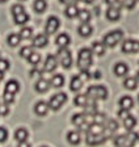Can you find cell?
<instances>
[{
    "label": "cell",
    "instance_id": "cell-9",
    "mask_svg": "<svg viewBox=\"0 0 139 147\" xmlns=\"http://www.w3.org/2000/svg\"><path fill=\"white\" fill-rule=\"evenodd\" d=\"M60 26V21L59 18L55 16H50L46 21V26H45V33L49 36V34H54Z\"/></svg>",
    "mask_w": 139,
    "mask_h": 147
},
{
    "label": "cell",
    "instance_id": "cell-45",
    "mask_svg": "<svg viewBox=\"0 0 139 147\" xmlns=\"http://www.w3.org/2000/svg\"><path fill=\"white\" fill-rule=\"evenodd\" d=\"M17 147H30V144H29L28 142L25 141V142H20L19 146H17Z\"/></svg>",
    "mask_w": 139,
    "mask_h": 147
},
{
    "label": "cell",
    "instance_id": "cell-11",
    "mask_svg": "<svg viewBox=\"0 0 139 147\" xmlns=\"http://www.w3.org/2000/svg\"><path fill=\"white\" fill-rule=\"evenodd\" d=\"M56 66H58V59H56V57L53 54H49L46 57L45 63H43V70L46 71V72H53L56 68Z\"/></svg>",
    "mask_w": 139,
    "mask_h": 147
},
{
    "label": "cell",
    "instance_id": "cell-17",
    "mask_svg": "<svg viewBox=\"0 0 139 147\" xmlns=\"http://www.w3.org/2000/svg\"><path fill=\"white\" fill-rule=\"evenodd\" d=\"M36 91L40 92V93H43V92H47L49 91V88L51 86H50V82L46 79H43V78H41L40 80H37V83H36Z\"/></svg>",
    "mask_w": 139,
    "mask_h": 147
},
{
    "label": "cell",
    "instance_id": "cell-37",
    "mask_svg": "<svg viewBox=\"0 0 139 147\" xmlns=\"http://www.w3.org/2000/svg\"><path fill=\"white\" fill-rule=\"evenodd\" d=\"M3 100H4V104L9 105V104H12L13 101H15V95H12V93H8V92H4Z\"/></svg>",
    "mask_w": 139,
    "mask_h": 147
},
{
    "label": "cell",
    "instance_id": "cell-26",
    "mask_svg": "<svg viewBox=\"0 0 139 147\" xmlns=\"http://www.w3.org/2000/svg\"><path fill=\"white\" fill-rule=\"evenodd\" d=\"M92 26H91L88 22L87 24H81L80 26L77 28V33L80 34L81 37H89L91 34H92Z\"/></svg>",
    "mask_w": 139,
    "mask_h": 147
},
{
    "label": "cell",
    "instance_id": "cell-44",
    "mask_svg": "<svg viewBox=\"0 0 139 147\" xmlns=\"http://www.w3.org/2000/svg\"><path fill=\"white\" fill-rule=\"evenodd\" d=\"M62 4H67V5H71V4H75L76 0H59Z\"/></svg>",
    "mask_w": 139,
    "mask_h": 147
},
{
    "label": "cell",
    "instance_id": "cell-4",
    "mask_svg": "<svg viewBox=\"0 0 139 147\" xmlns=\"http://www.w3.org/2000/svg\"><path fill=\"white\" fill-rule=\"evenodd\" d=\"M12 16L17 25H25L29 21V15L25 12L24 7L21 4H15L12 7Z\"/></svg>",
    "mask_w": 139,
    "mask_h": 147
},
{
    "label": "cell",
    "instance_id": "cell-8",
    "mask_svg": "<svg viewBox=\"0 0 139 147\" xmlns=\"http://www.w3.org/2000/svg\"><path fill=\"white\" fill-rule=\"evenodd\" d=\"M110 134L104 133V134H85V143L88 146H99V144L105 143Z\"/></svg>",
    "mask_w": 139,
    "mask_h": 147
},
{
    "label": "cell",
    "instance_id": "cell-27",
    "mask_svg": "<svg viewBox=\"0 0 139 147\" xmlns=\"http://www.w3.org/2000/svg\"><path fill=\"white\" fill-rule=\"evenodd\" d=\"M79 11H80V9L77 8L76 4H71V5H67V8H66V11H64V15L67 16L68 18H74L79 15Z\"/></svg>",
    "mask_w": 139,
    "mask_h": 147
},
{
    "label": "cell",
    "instance_id": "cell-21",
    "mask_svg": "<svg viewBox=\"0 0 139 147\" xmlns=\"http://www.w3.org/2000/svg\"><path fill=\"white\" fill-rule=\"evenodd\" d=\"M121 17V9L114 8V7H109L106 11V18L109 21H117Z\"/></svg>",
    "mask_w": 139,
    "mask_h": 147
},
{
    "label": "cell",
    "instance_id": "cell-7",
    "mask_svg": "<svg viewBox=\"0 0 139 147\" xmlns=\"http://www.w3.org/2000/svg\"><path fill=\"white\" fill-rule=\"evenodd\" d=\"M66 101H67V95H66L64 92H59V93H55V95H53L50 97L47 104H49L50 109L58 110L63 107V104H64Z\"/></svg>",
    "mask_w": 139,
    "mask_h": 147
},
{
    "label": "cell",
    "instance_id": "cell-18",
    "mask_svg": "<svg viewBox=\"0 0 139 147\" xmlns=\"http://www.w3.org/2000/svg\"><path fill=\"white\" fill-rule=\"evenodd\" d=\"M20 89V84L17 80H9L5 84V88H4V92H8V93H12V95H16Z\"/></svg>",
    "mask_w": 139,
    "mask_h": 147
},
{
    "label": "cell",
    "instance_id": "cell-16",
    "mask_svg": "<svg viewBox=\"0 0 139 147\" xmlns=\"http://www.w3.org/2000/svg\"><path fill=\"white\" fill-rule=\"evenodd\" d=\"M49 109H50L49 104L45 102V101H38L37 104H36V107H34V112H36L38 116H46Z\"/></svg>",
    "mask_w": 139,
    "mask_h": 147
},
{
    "label": "cell",
    "instance_id": "cell-40",
    "mask_svg": "<svg viewBox=\"0 0 139 147\" xmlns=\"http://www.w3.org/2000/svg\"><path fill=\"white\" fill-rule=\"evenodd\" d=\"M135 4H136L135 0H124V7L126 9H129V11H131L135 7Z\"/></svg>",
    "mask_w": 139,
    "mask_h": 147
},
{
    "label": "cell",
    "instance_id": "cell-28",
    "mask_svg": "<svg viewBox=\"0 0 139 147\" xmlns=\"http://www.w3.org/2000/svg\"><path fill=\"white\" fill-rule=\"evenodd\" d=\"M139 82L136 78H126L124 82V87L126 89H129V91H134V89L138 87Z\"/></svg>",
    "mask_w": 139,
    "mask_h": 147
},
{
    "label": "cell",
    "instance_id": "cell-46",
    "mask_svg": "<svg viewBox=\"0 0 139 147\" xmlns=\"http://www.w3.org/2000/svg\"><path fill=\"white\" fill-rule=\"evenodd\" d=\"M93 76H95V79H100V78H101V75H100V71H96Z\"/></svg>",
    "mask_w": 139,
    "mask_h": 147
},
{
    "label": "cell",
    "instance_id": "cell-20",
    "mask_svg": "<svg viewBox=\"0 0 139 147\" xmlns=\"http://www.w3.org/2000/svg\"><path fill=\"white\" fill-rule=\"evenodd\" d=\"M50 86L54 88H62L64 86V76L60 74H55L51 79H50Z\"/></svg>",
    "mask_w": 139,
    "mask_h": 147
},
{
    "label": "cell",
    "instance_id": "cell-50",
    "mask_svg": "<svg viewBox=\"0 0 139 147\" xmlns=\"http://www.w3.org/2000/svg\"><path fill=\"white\" fill-rule=\"evenodd\" d=\"M138 102H139V95H138Z\"/></svg>",
    "mask_w": 139,
    "mask_h": 147
},
{
    "label": "cell",
    "instance_id": "cell-49",
    "mask_svg": "<svg viewBox=\"0 0 139 147\" xmlns=\"http://www.w3.org/2000/svg\"><path fill=\"white\" fill-rule=\"evenodd\" d=\"M136 79H139V72H138V76H136Z\"/></svg>",
    "mask_w": 139,
    "mask_h": 147
},
{
    "label": "cell",
    "instance_id": "cell-23",
    "mask_svg": "<svg viewBox=\"0 0 139 147\" xmlns=\"http://www.w3.org/2000/svg\"><path fill=\"white\" fill-rule=\"evenodd\" d=\"M28 130L26 129H24V127H20V129H17L15 131V139L17 142H25L26 139H28Z\"/></svg>",
    "mask_w": 139,
    "mask_h": 147
},
{
    "label": "cell",
    "instance_id": "cell-31",
    "mask_svg": "<svg viewBox=\"0 0 139 147\" xmlns=\"http://www.w3.org/2000/svg\"><path fill=\"white\" fill-rule=\"evenodd\" d=\"M20 41H21V37H20V34H16V33L9 34L8 38H7V42H8V45L11 47H16L20 43Z\"/></svg>",
    "mask_w": 139,
    "mask_h": 147
},
{
    "label": "cell",
    "instance_id": "cell-35",
    "mask_svg": "<svg viewBox=\"0 0 139 147\" xmlns=\"http://www.w3.org/2000/svg\"><path fill=\"white\" fill-rule=\"evenodd\" d=\"M105 126H106V130H108L110 134H113V133L115 131L118 129V123L115 122L114 119H108L106 121V123H105Z\"/></svg>",
    "mask_w": 139,
    "mask_h": 147
},
{
    "label": "cell",
    "instance_id": "cell-48",
    "mask_svg": "<svg viewBox=\"0 0 139 147\" xmlns=\"http://www.w3.org/2000/svg\"><path fill=\"white\" fill-rule=\"evenodd\" d=\"M7 0H0V3H5Z\"/></svg>",
    "mask_w": 139,
    "mask_h": 147
},
{
    "label": "cell",
    "instance_id": "cell-3",
    "mask_svg": "<svg viewBox=\"0 0 139 147\" xmlns=\"http://www.w3.org/2000/svg\"><path fill=\"white\" fill-rule=\"evenodd\" d=\"M87 96L91 98V100L96 101V100H105L108 97V89L104 86H91L89 88L87 89Z\"/></svg>",
    "mask_w": 139,
    "mask_h": 147
},
{
    "label": "cell",
    "instance_id": "cell-29",
    "mask_svg": "<svg viewBox=\"0 0 139 147\" xmlns=\"http://www.w3.org/2000/svg\"><path fill=\"white\" fill-rule=\"evenodd\" d=\"M33 8H34V11H36L37 13H42V12H45V11H46V8H47L46 0H34Z\"/></svg>",
    "mask_w": 139,
    "mask_h": 147
},
{
    "label": "cell",
    "instance_id": "cell-2",
    "mask_svg": "<svg viewBox=\"0 0 139 147\" xmlns=\"http://www.w3.org/2000/svg\"><path fill=\"white\" fill-rule=\"evenodd\" d=\"M92 50L88 47H84L79 51L77 55V68L80 71H88L89 67L92 66Z\"/></svg>",
    "mask_w": 139,
    "mask_h": 147
},
{
    "label": "cell",
    "instance_id": "cell-52",
    "mask_svg": "<svg viewBox=\"0 0 139 147\" xmlns=\"http://www.w3.org/2000/svg\"><path fill=\"white\" fill-rule=\"evenodd\" d=\"M135 1H138V0H135Z\"/></svg>",
    "mask_w": 139,
    "mask_h": 147
},
{
    "label": "cell",
    "instance_id": "cell-22",
    "mask_svg": "<svg viewBox=\"0 0 139 147\" xmlns=\"http://www.w3.org/2000/svg\"><path fill=\"white\" fill-rule=\"evenodd\" d=\"M83 88V80H81L80 76H74L71 79V83H70V89L72 92H79Z\"/></svg>",
    "mask_w": 139,
    "mask_h": 147
},
{
    "label": "cell",
    "instance_id": "cell-30",
    "mask_svg": "<svg viewBox=\"0 0 139 147\" xmlns=\"http://www.w3.org/2000/svg\"><path fill=\"white\" fill-rule=\"evenodd\" d=\"M135 125H136V119H135V117L131 116V114H129V116L124 119V126L129 130V131H131Z\"/></svg>",
    "mask_w": 139,
    "mask_h": 147
},
{
    "label": "cell",
    "instance_id": "cell-14",
    "mask_svg": "<svg viewBox=\"0 0 139 147\" xmlns=\"http://www.w3.org/2000/svg\"><path fill=\"white\" fill-rule=\"evenodd\" d=\"M91 102V98L87 96V93H79V95L75 96L74 98V104L76 105V107H81V108H85L87 105Z\"/></svg>",
    "mask_w": 139,
    "mask_h": 147
},
{
    "label": "cell",
    "instance_id": "cell-33",
    "mask_svg": "<svg viewBox=\"0 0 139 147\" xmlns=\"http://www.w3.org/2000/svg\"><path fill=\"white\" fill-rule=\"evenodd\" d=\"M20 37H21V40H29L32 36H33V29L29 26H24L20 30Z\"/></svg>",
    "mask_w": 139,
    "mask_h": 147
},
{
    "label": "cell",
    "instance_id": "cell-38",
    "mask_svg": "<svg viewBox=\"0 0 139 147\" xmlns=\"http://www.w3.org/2000/svg\"><path fill=\"white\" fill-rule=\"evenodd\" d=\"M9 68V62L7 61V59H1L0 58V71L1 72H4V71H7Z\"/></svg>",
    "mask_w": 139,
    "mask_h": 147
},
{
    "label": "cell",
    "instance_id": "cell-39",
    "mask_svg": "<svg viewBox=\"0 0 139 147\" xmlns=\"http://www.w3.org/2000/svg\"><path fill=\"white\" fill-rule=\"evenodd\" d=\"M7 138H8V131H7V129L5 127H0V143L5 142Z\"/></svg>",
    "mask_w": 139,
    "mask_h": 147
},
{
    "label": "cell",
    "instance_id": "cell-25",
    "mask_svg": "<svg viewBox=\"0 0 139 147\" xmlns=\"http://www.w3.org/2000/svg\"><path fill=\"white\" fill-rule=\"evenodd\" d=\"M67 141L71 144H79L81 141V134L80 131H70L67 134Z\"/></svg>",
    "mask_w": 139,
    "mask_h": 147
},
{
    "label": "cell",
    "instance_id": "cell-1",
    "mask_svg": "<svg viewBox=\"0 0 139 147\" xmlns=\"http://www.w3.org/2000/svg\"><path fill=\"white\" fill-rule=\"evenodd\" d=\"M139 141V135L134 131H129L127 134L117 135L113 138V143L115 147H134Z\"/></svg>",
    "mask_w": 139,
    "mask_h": 147
},
{
    "label": "cell",
    "instance_id": "cell-12",
    "mask_svg": "<svg viewBox=\"0 0 139 147\" xmlns=\"http://www.w3.org/2000/svg\"><path fill=\"white\" fill-rule=\"evenodd\" d=\"M49 43V37H47L46 33H41L38 34V36L34 37L33 40V47H38V49H41V47H45V46Z\"/></svg>",
    "mask_w": 139,
    "mask_h": 147
},
{
    "label": "cell",
    "instance_id": "cell-15",
    "mask_svg": "<svg viewBox=\"0 0 139 147\" xmlns=\"http://www.w3.org/2000/svg\"><path fill=\"white\" fill-rule=\"evenodd\" d=\"M120 109L122 110H130L134 107V100L130 96H124V97L120 98Z\"/></svg>",
    "mask_w": 139,
    "mask_h": 147
},
{
    "label": "cell",
    "instance_id": "cell-34",
    "mask_svg": "<svg viewBox=\"0 0 139 147\" xmlns=\"http://www.w3.org/2000/svg\"><path fill=\"white\" fill-rule=\"evenodd\" d=\"M34 53L33 50V46H24L21 50H20V57L21 58H25V59H28L29 57H30L32 54Z\"/></svg>",
    "mask_w": 139,
    "mask_h": 147
},
{
    "label": "cell",
    "instance_id": "cell-24",
    "mask_svg": "<svg viewBox=\"0 0 139 147\" xmlns=\"http://www.w3.org/2000/svg\"><path fill=\"white\" fill-rule=\"evenodd\" d=\"M105 49L106 46L104 45V42H93L92 45V53H95L96 55H99V57H101V55L105 54Z\"/></svg>",
    "mask_w": 139,
    "mask_h": 147
},
{
    "label": "cell",
    "instance_id": "cell-10",
    "mask_svg": "<svg viewBox=\"0 0 139 147\" xmlns=\"http://www.w3.org/2000/svg\"><path fill=\"white\" fill-rule=\"evenodd\" d=\"M122 53L125 54H134V53L139 51V42L135 40H127L122 43V47H121Z\"/></svg>",
    "mask_w": 139,
    "mask_h": 147
},
{
    "label": "cell",
    "instance_id": "cell-51",
    "mask_svg": "<svg viewBox=\"0 0 139 147\" xmlns=\"http://www.w3.org/2000/svg\"><path fill=\"white\" fill-rule=\"evenodd\" d=\"M42 147H46V146H42Z\"/></svg>",
    "mask_w": 139,
    "mask_h": 147
},
{
    "label": "cell",
    "instance_id": "cell-32",
    "mask_svg": "<svg viewBox=\"0 0 139 147\" xmlns=\"http://www.w3.org/2000/svg\"><path fill=\"white\" fill-rule=\"evenodd\" d=\"M77 17H79V20L81 21V24H87V22L91 20V12L88 9H80Z\"/></svg>",
    "mask_w": 139,
    "mask_h": 147
},
{
    "label": "cell",
    "instance_id": "cell-43",
    "mask_svg": "<svg viewBox=\"0 0 139 147\" xmlns=\"http://www.w3.org/2000/svg\"><path fill=\"white\" fill-rule=\"evenodd\" d=\"M80 74H81V76H83V79H84V80H88V79H91L89 71H80Z\"/></svg>",
    "mask_w": 139,
    "mask_h": 147
},
{
    "label": "cell",
    "instance_id": "cell-19",
    "mask_svg": "<svg viewBox=\"0 0 139 147\" xmlns=\"http://www.w3.org/2000/svg\"><path fill=\"white\" fill-rule=\"evenodd\" d=\"M113 70H114V74L117 76H125L129 72V66L126 63H124V62H118V63H115Z\"/></svg>",
    "mask_w": 139,
    "mask_h": 147
},
{
    "label": "cell",
    "instance_id": "cell-42",
    "mask_svg": "<svg viewBox=\"0 0 139 147\" xmlns=\"http://www.w3.org/2000/svg\"><path fill=\"white\" fill-rule=\"evenodd\" d=\"M129 114H130L129 110H122V109H120V112H118V117H120V118H122V121H124V119L126 118Z\"/></svg>",
    "mask_w": 139,
    "mask_h": 147
},
{
    "label": "cell",
    "instance_id": "cell-36",
    "mask_svg": "<svg viewBox=\"0 0 139 147\" xmlns=\"http://www.w3.org/2000/svg\"><path fill=\"white\" fill-rule=\"evenodd\" d=\"M40 61H41V55L38 54V53H36V51H34L33 54L28 58V62L30 64H33V66H37V64L40 63Z\"/></svg>",
    "mask_w": 139,
    "mask_h": 147
},
{
    "label": "cell",
    "instance_id": "cell-5",
    "mask_svg": "<svg viewBox=\"0 0 139 147\" xmlns=\"http://www.w3.org/2000/svg\"><path fill=\"white\" fill-rule=\"evenodd\" d=\"M124 38V32L122 30H113V32H109L104 36V45L108 46V47H114L115 45H118V42H121Z\"/></svg>",
    "mask_w": 139,
    "mask_h": 147
},
{
    "label": "cell",
    "instance_id": "cell-13",
    "mask_svg": "<svg viewBox=\"0 0 139 147\" xmlns=\"http://www.w3.org/2000/svg\"><path fill=\"white\" fill-rule=\"evenodd\" d=\"M55 43L59 49H66V47H68V45L71 43V38H70V36H68L67 33H60L56 37Z\"/></svg>",
    "mask_w": 139,
    "mask_h": 147
},
{
    "label": "cell",
    "instance_id": "cell-41",
    "mask_svg": "<svg viewBox=\"0 0 139 147\" xmlns=\"http://www.w3.org/2000/svg\"><path fill=\"white\" fill-rule=\"evenodd\" d=\"M9 113V108L7 104H0V116H7Z\"/></svg>",
    "mask_w": 139,
    "mask_h": 147
},
{
    "label": "cell",
    "instance_id": "cell-6",
    "mask_svg": "<svg viewBox=\"0 0 139 147\" xmlns=\"http://www.w3.org/2000/svg\"><path fill=\"white\" fill-rule=\"evenodd\" d=\"M56 59L63 68H70L72 66V54L71 51L66 47V49H59L56 54Z\"/></svg>",
    "mask_w": 139,
    "mask_h": 147
},
{
    "label": "cell",
    "instance_id": "cell-47",
    "mask_svg": "<svg viewBox=\"0 0 139 147\" xmlns=\"http://www.w3.org/2000/svg\"><path fill=\"white\" fill-rule=\"evenodd\" d=\"M3 78H4V72H1V71H0V82L3 80Z\"/></svg>",
    "mask_w": 139,
    "mask_h": 147
}]
</instances>
